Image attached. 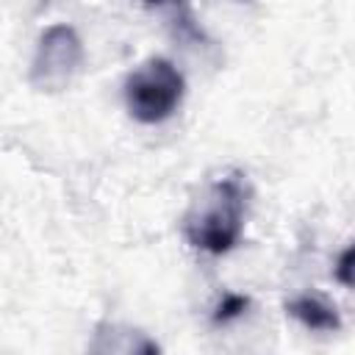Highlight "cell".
Masks as SVG:
<instances>
[{"instance_id":"cell-1","label":"cell","mask_w":355,"mask_h":355,"mask_svg":"<svg viewBox=\"0 0 355 355\" xmlns=\"http://www.w3.org/2000/svg\"><path fill=\"white\" fill-rule=\"evenodd\" d=\"M250 197L252 189L244 172L233 169L214 178L183 216L186 241L205 255H227L241 241Z\"/></svg>"},{"instance_id":"cell-2","label":"cell","mask_w":355,"mask_h":355,"mask_svg":"<svg viewBox=\"0 0 355 355\" xmlns=\"http://www.w3.org/2000/svg\"><path fill=\"white\" fill-rule=\"evenodd\" d=\"M186 78L169 58H147L125 78V108L141 125H161L180 108Z\"/></svg>"},{"instance_id":"cell-3","label":"cell","mask_w":355,"mask_h":355,"mask_svg":"<svg viewBox=\"0 0 355 355\" xmlns=\"http://www.w3.org/2000/svg\"><path fill=\"white\" fill-rule=\"evenodd\" d=\"M83 58H86V50L78 31L67 22H55L44 28L36 42L28 80L39 92H61L80 72Z\"/></svg>"},{"instance_id":"cell-4","label":"cell","mask_w":355,"mask_h":355,"mask_svg":"<svg viewBox=\"0 0 355 355\" xmlns=\"http://www.w3.org/2000/svg\"><path fill=\"white\" fill-rule=\"evenodd\" d=\"M286 313L291 319H297L305 330H319V333L341 330V316H338L336 305H330L327 300H322L316 294H300V297L288 300Z\"/></svg>"},{"instance_id":"cell-5","label":"cell","mask_w":355,"mask_h":355,"mask_svg":"<svg viewBox=\"0 0 355 355\" xmlns=\"http://www.w3.org/2000/svg\"><path fill=\"white\" fill-rule=\"evenodd\" d=\"M247 308H250V297L236 294V291H227V294H222V300L216 302V308H214V313H211V322H214L216 327H219V324H230L233 319L244 316Z\"/></svg>"},{"instance_id":"cell-6","label":"cell","mask_w":355,"mask_h":355,"mask_svg":"<svg viewBox=\"0 0 355 355\" xmlns=\"http://www.w3.org/2000/svg\"><path fill=\"white\" fill-rule=\"evenodd\" d=\"M352 263H355V250H352V247H344L341 255H338V261H336V269H333V277H336L344 288H352V283H355Z\"/></svg>"}]
</instances>
